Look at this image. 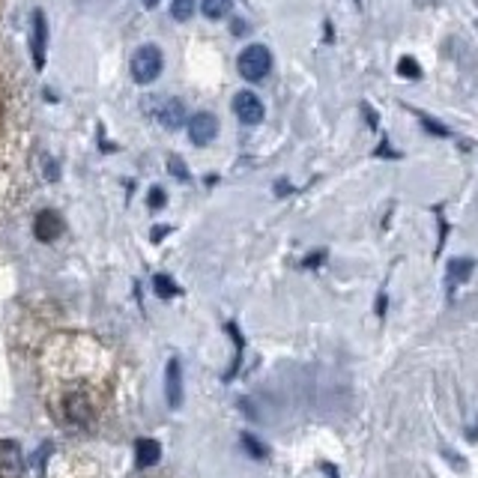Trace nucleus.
<instances>
[{
	"label": "nucleus",
	"instance_id": "nucleus-23",
	"mask_svg": "<svg viewBox=\"0 0 478 478\" xmlns=\"http://www.w3.org/2000/svg\"><path fill=\"white\" fill-rule=\"evenodd\" d=\"M165 233H167V228H156L153 233H150V237H153V242H158V239L165 237Z\"/></svg>",
	"mask_w": 478,
	"mask_h": 478
},
{
	"label": "nucleus",
	"instance_id": "nucleus-9",
	"mask_svg": "<svg viewBox=\"0 0 478 478\" xmlns=\"http://www.w3.org/2000/svg\"><path fill=\"white\" fill-rule=\"evenodd\" d=\"M165 395H167V407L177 409L182 404V371H180V362L171 359L167 362V371H165Z\"/></svg>",
	"mask_w": 478,
	"mask_h": 478
},
{
	"label": "nucleus",
	"instance_id": "nucleus-7",
	"mask_svg": "<svg viewBox=\"0 0 478 478\" xmlns=\"http://www.w3.org/2000/svg\"><path fill=\"white\" fill-rule=\"evenodd\" d=\"M63 233V219L54 213V209H42L36 215V222H33V237L39 242H54L57 237Z\"/></svg>",
	"mask_w": 478,
	"mask_h": 478
},
{
	"label": "nucleus",
	"instance_id": "nucleus-13",
	"mask_svg": "<svg viewBox=\"0 0 478 478\" xmlns=\"http://www.w3.org/2000/svg\"><path fill=\"white\" fill-rule=\"evenodd\" d=\"M200 10H204L207 19L219 21V19H224V15L231 12V0H204V4H200Z\"/></svg>",
	"mask_w": 478,
	"mask_h": 478
},
{
	"label": "nucleus",
	"instance_id": "nucleus-1",
	"mask_svg": "<svg viewBox=\"0 0 478 478\" xmlns=\"http://www.w3.org/2000/svg\"><path fill=\"white\" fill-rule=\"evenodd\" d=\"M237 69L246 81H263L272 69V54L266 45H248L246 52L239 54Z\"/></svg>",
	"mask_w": 478,
	"mask_h": 478
},
{
	"label": "nucleus",
	"instance_id": "nucleus-18",
	"mask_svg": "<svg viewBox=\"0 0 478 478\" xmlns=\"http://www.w3.org/2000/svg\"><path fill=\"white\" fill-rule=\"evenodd\" d=\"M167 165H171V174H174L177 180H189V167L182 165L177 156H171V162H167Z\"/></svg>",
	"mask_w": 478,
	"mask_h": 478
},
{
	"label": "nucleus",
	"instance_id": "nucleus-24",
	"mask_svg": "<svg viewBox=\"0 0 478 478\" xmlns=\"http://www.w3.org/2000/svg\"><path fill=\"white\" fill-rule=\"evenodd\" d=\"M323 473H326V475H329V478H338V473H335V466H329V464H326V466H323Z\"/></svg>",
	"mask_w": 478,
	"mask_h": 478
},
{
	"label": "nucleus",
	"instance_id": "nucleus-19",
	"mask_svg": "<svg viewBox=\"0 0 478 478\" xmlns=\"http://www.w3.org/2000/svg\"><path fill=\"white\" fill-rule=\"evenodd\" d=\"M165 200H167V198H165V191H162V189H158V186H156V189H150V198H147L150 209H158V207H165Z\"/></svg>",
	"mask_w": 478,
	"mask_h": 478
},
{
	"label": "nucleus",
	"instance_id": "nucleus-22",
	"mask_svg": "<svg viewBox=\"0 0 478 478\" xmlns=\"http://www.w3.org/2000/svg\"><path fill=\"white\" fill-rule=\"evenodd\" d=\"M377 314H385V293H380V299H377Z\"/></svg>",
	"mask_w": 478,
	"mask_h": 478
},
{
	"label": "nucleus",
	"instance_id": "nucleus-6",
	"mask_svg": "<svg viewBox=\"0 0 478 478\" xmlns=\"http://www.w3.org/2000/svg\"><path fill=\"white\" fill-rule=\"evenodd\" d=\"M189 138H191V144H198V147H207V144H213L215 135H219V120H215L213 114H195L189 120Z\"/></svg>",
	"mask_w": 478,
	"mask_h": 478
},
{
	"label": "nucleus",
	"instance_id": "nucleus-14",
	"mask_svg": "<svg viewBox=\"0 0 478 478\" xmlns=\"http://www.w3.org/2000/svg\"><path fill=\"white\" fill-rule=\"evenodd\" d=\"M195 6H198V0H174V4H171V15L177 21H189L191 15H195Z\"/></svg>",
	"mask_w": 478,
	"mask_h": 478
},
{
	"label": "nucleus",
	"instance_id": "nucleus-17",
	"mask_svg": "<svg viewBox=\"0 0 478 478\" xmlns=\"http://www.w3.org/2000/svg\"><path fill=\"white\" fill-rule=\"evenodd\" d=\"M398 72L404 75V78H418V75H422V69H418V63L413 57H404V61L398 63Z\"/></svg>",
	"mask_w": 478,
	"mask_h": 478
},
{
	"label": "nucleus",
	"instance_id": "nucleus-12",
	"mask_svg": "<svg viewBox=\"0 0 478 478\" xmlns=\"http://www.w3.org/2000/svg\"><path fill=\"white\" fill-rule=\"evenodd\" d=\"M158 460H162V446H158L156 440L144 437V440H138V442H135V464H138L141 469L156 466Z\"/></svg>",
	"mask_w": 478,
	"mask_h": 478
},
{
	"label": "nucleus",
	"instance_id": "nucleus-11",
	"mask_svg": "<svg viewBox=\"0 0 478 478\" xmlns=\"http://www.w3.org/2000/svg\"><path fill=\"white\" fill-rule=\"evenodd\" d=\"M475 270V260H469V257H460V260H451L449 263V272H446V290H458L460 284H464L469 275H473Z\"/></svg>",
	"mask_w": 478,
	"mask_h": 478
},
{
	"label": "nucleus",
	"instance_id": "nucleus-2",
	"mask_svg": "<svg viewBox=\"0 0 478 478\" xmlns=\"http://www.w3.org/2000/svg\"><path fill=\"white\" fill-rule=\"evenodd\" d=\"M162 52L158 45H141L135 57H132V78L138 84H153L158 75H162Z\"/></svg>",
	"mask_w": 478,
	"mask_h": 478
},
{
	"label": "nucleus",
	"instance_id": "nucleus-5",
	"mask_svg": "<svg viewBox=\"0 0 478 478\" xmlns=\"http://www.w3.org/2000/svg\"><path fill=\"white\" fill-rule=\"evenodd\" d=\"M233 114L239 117V123L246 126H257L260 120H263V102L251 93V90H242V93L233 96Z\"/></svg>",
	"mask_w": 478,
	"mask_h": 478
},
{
	"label": "nucleus",
	"instance_id": "nucleus-4",
	"mask_svg": "<svg viewBox=\"0 0 478 478\" xmlns=\"http://www.w3.org/2000/svg\"><path fill=\"white\" fill-rule=\"evenodd\" d=\"M30 52H33V66L42 69V66H45V54H48V21H45V12L42 10H33Z\"/></svg>",
	"mask_w": 478,
	"mask_h": 478
},
{
	"label": "nucleus",
	"instance_id": "nucleus-25",
	"mask_svg": "<svg viewBox=\"0 0 478 478\" xmlns=\"http://www.w3.org/2000/svg\"><path fill=\"white\" fill-rule=\"evenodd\" d=\"M144 4H147V6H156V4H158V0H144Z\"/></svg>",
	"mask_w": 478,
	"mask_h": 478
},
{
	"label": "nucleus",
	"instance_id": "nucleus-21",
	"mask_svg": "<svg viewBox=\"0 0 478 478\" xmlns=\"http://www.w3.org/2000/svg\"><path fill=\"white\" fill-rule=\"evenodd\" d=\"M323 260H326V251H314V255H308L302 260V270H314V266H320Z\"/></svg>",
	"mask_w": 478,
	"mask_h": 478
},
{
	"label": "nucleus",
	"instance_id": "nucleus-10",
	"mask_svg": "<svg viewBox=\"0 0 478 478\" xmlns=\"http://www.w3.org/2000/svg\"><path fill=\"white\" fill-rule=\"evenodd\" d=\"M66 416H69V422L75 425H87L90 418H93V407H90L84 392H69V395H66Z\"/></svg>",
	"mask_w": 478,
	"mask_h": 478
},
{
	"label": "nucleus",
	"instance_id": "nucleus-8",
	"mask_svg": "<svg viewBox=\"0 0 478 478\" xmlns=\"http://www.w3.org/2000/svg\"><path fill=\"white\" fill-rule=\"evenodd\" d=\"M156 120L165 126V129H180L182 120H186V108H182L180 99L167 96L156 102Z\"/></svg>",
	"mask_w": 478,
	"mask_h": 478
},
{
	"label": "nucleus",
	"instance_id": "nucleus-16",
	"mask_svg": "<svg viewBox=\"0 0 478 478\" xmlns=\"http://www.w3.org/2000/svg\"><path fill=\"white\" fill-rule=\"evenodd\" d=\"M242 449H246L248 455H251V458H257V460H263L266 455H270L263 442H257L255 437H251V433H242Z\"/></svg>",
	"mask_w": 478,
	"mask_h": 478
},
{
	"label": "nucleus",
	"instance_id": "nucleus-15",
	"mask_svg": "<svg viewBox=\"0 0 478 478\" xmlns=\"http://www.w3.org/2000/svg\"><path fill=\"white\" fill-rule=\"evenodd\" d=\"M153 288H156V293H158L162 299H174V296L180 293V288H177V284H174L171 279H167V275H156Z\"/></svg>",
	"mask_w": 478,
	"mask_h": 478
},
{
	"label": "nucleus",
	"instance_id": "nucleus-20",
	"mask_svg": "<svg viewBox=\"0 0 478 478\" xmlns=\"http://www.w3.org/2000/svg\"><path fill=\"white\" fill-rule=\"evenodd\" d=\"M422 123H425V129H427V132H433V135H440V138H446V135H449L446 126H440L437 120H431V117H422Z\"/></svg>",
	"mask_w": 478,
	"mask_h": 478
},
{
	"label": "nucleus",
	"instance_id": "nucleus-3",
	"mask_svg": "<svg viewBox=\"0 0 478 478\" xmlns=\"http://www.w3.org/2000/svg\"><path fill=\"white\" fill-rule=\"evenodd\" d=\"M24 475V451L15 440H0V478Z\"/></svg>",
	"mask_w": 478,
	"mask_h": 478
}]
</instances>
